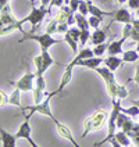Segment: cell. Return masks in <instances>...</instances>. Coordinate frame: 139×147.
I'll return each instance as SVG.
<instances>
[{
    "label": "cell",
    "mask_w": 139,
    "mask_h": 147,
    "mask_svg": "<svg viewBox=\"0 0 139 147\" xmlns=\"http://www.w3.org/2000/svg\"><path fill=\"white\" fill-rule=\"evenodd\" d=\"M25 22L22 20H17L11 13V7L7 4L3 10H0V36L8 35L13 31H22V25Z\"/></svg>",
    "instance_id": "obj_1"
},
{
    "label": "cell",
    "mask_w": 139,
    "mask_h": 147,
    "mask_svg": "<svg viewBox=\"0 0 139 147\" xmlns=\"http://www.w3.org/2000/svg\"><path fill=\"white\" fill-rule=\"evenodd\" d=\"M53 96H56V90L49 93V94H46V97L43 98L41 103L29 106V107H22L21 110H22V113H25L24 118H29V119H31V117H32L33 114H41V115H45V117L50 118L52 122H56L57 119L54 118V115L52 113V108H50V100L53 98Z\"/></svg>",
    "instance_id": "obj_2"
},
{
    "label": "cell",
    "mask_w": 139,
    "mask_h": 147,
    "mask_svg": "<svg viewBox=\"0 0 139 147\" xmlns=\"http://www.w3.org/2000/svg\"><path fill=\"white\" fill-rule=\"evenodd\" d=\"M26 40H32L36 42L39 45L41 50H49L52 46L54 45H58L61 40H57L53 38V35H50L47 32L43 33H36V32H31V31H26V29H22L21 31V39L18 40V43H22V42Z\"/></svg>",
    "instance_id": "obj_3"
},
{
    "label": "cell",
    "mask_w": 139,
    "mask_h": 147,
    "mask_svg": "<svg viewBox=\"0 0 139 147\" xmlns=\"http://www.w3.org/2000/svg\"><path fill=\"white\" fill-rule=\"evenodd\" d=\"M108 119V114H107L106 110H102V108H98L95 110L90 117H88L85 121H83V132H82V138L88 136L90 132H96L99 131L106 121Z\"/></svg>",
    "instance_id": "obj_4"
},
{
    "label": "cell",
    "mask_w": 139,
    "mask_h": 147,
    "mask_svg": "<svg viewBox=\"0 0 139 147\" xmlns=\"http://www.w3.org/2000/svg\"><path fill=\"white\" fill-rule=\"evenodd\" d=\"M111 103H113L111 113H110L108 119H107V121H108V125H107V135H106V138H104V140L95 143V144H93L95 147L103 146L104 143L110 142V139L114 136V133H115V129H117V117H118V114L121 113V108H123V107H121V98H113Z\"/></svg>",
    "instance_id": "obj_5"
},
{
    "label": "cell",
    "mask_w": 139,
    "mask_h": 147,
    "mask_svg": "<svg viewBox=\"0 0 139 147\" xmlns=\"http://www.w3.org/2000/svg\"><path fill=\"white\" fill-rule=\"evenodd\" d=\"M95 71L103 78L104 81V85H106V89H107V93L110 98H117V89H118V83L115 81V76H114V72L111 69H108L107 67H103V68H95Z\"/></svg>",
    "instance_id": "obj_6"
},
{
    "label": "cell",
    "mask_w": 139,
    "mask_h": 147,
    "mask_svg": "<svg viewBox=\"0 0 139 147\" xmlns=\"http://www.w3.org/2000/svg\"><path fill=\"white\" fill-rule=\"evenodd\" d=\"M33 64L36 68V71H35L36 76H43L45 72L54 64V60L49 54V50H41V54L33 57Z\"/></svg>",
    "instance_id": "obj_7"
},
{
    "label": "cell",
    "mask_w": 139,
    "mask_h": 147,
    "mask_svg": "<svg viewBox=\"0 0 139 147\" xmlns=\"http://www.w3.org/2000/svg\"><path fill=\"white\" fill-rule=\"evenodd\" d=\"M49 13H50L49 8L43 7V6H41V7H32L31 13L25 17V18H22V21H24L25 24H26V22L31 24V26H32V28H31V32H36V31H38L36 28H38L39 24L43 21L45 16L49 14Z\"/></svg>",
    "instance_id": "obj_8"
},
{
    "label": "cell",
    "mask_w": 139,
    "mask_h": 147,
    "mask_svg": "<svg viewBox=\"0 0 139 147\" xmlns=\"http://www.w3.org/2000/svg\"><path fill=\"white\" fill-rule=\"evenodd\" d=\"M35 78H36V74L31 72V71H26V72L16 82H10L14 88H18L21 92H32L35 88Z\"/></svg>",
    "instance_id": "obj_9"
},
{
    "label": "cell",
    "mask_w": 139,
    "mask_h": 147,
    "mask_svg": "<svg viewBox=\"0 0 139 147\" xmlns=\"http://www.w3.org/2000/svg\"><path fill=\"white\" fill-rule=\"evenodd\" d=\"M17 139H24L29 143V146L32 147H39V144L32 139V128H31V123H29V118H25L22 123L20 125L18 131L16 132Z\"/></svg>",
    "instance_id": "obj_10"
},
{
    "label": "cell",
    "mask_w": 139,
    "mask_h": 147,
    "mask_svg": "<svg viewBox=\"0 0 139 147\" xmlns=\"http://www.w3.org/2000/svg\"><path fill=\"white\" fill-rule=\"evenodd\" d=\"M54 123V126H56V131H57V133L63 138V139H66L68 140L71 144H73L74 147H79V143L77 142V140L74 139V136H73V133H71V129L67 126V125H64V123H61L60 121H56V122H53Z\"/></svg>",
    "instance_id": "obj_11"
},
{
    "label": "cell",
    "mask_w": 139,
    "mask_h": 147,
    "mask_svg": "<svg viewBox=\"0 0 139 147\" xmlns=\"http://www.w3.org/2000/svg\"><path fill=\"white\" fill-rule=\"evenodd\" d=\"M74 68L75 67L70 63V64H67L66 65V69H64V74L61 75V79H60V85H58V88L56 89V94H63V92L64 89L67 88V85L70 83L71 81V78H73V72H74Z\"/></svg>",
    "instance_id": "obj_12"
},
{
    "label": "cell",
    "mask_w": 139,
    "mask_h": 147,
    "mask_svg": "<svg viewBox=\"0 0 139 147\" xmlns=\"http://www.w3.org/2000/svg\"><path fill=\"white\" fill-rule=\"evenodd\" d=\"M134 125H135V122L131 119L130 115L124 114L123 111L118 114V117H117V129L128 133V132H131V129L134 128Z\"/></svg>",
    "instance_id": "obj_13"
},
{
    "label": "cell",
    "mask_w": 139,
    "mask_h": 147,
    "mask_svg": "<svg viewBox=\"0 0 139 147\" xmlns=\"http://www.w3.org/2000/svg\"><path fill=\"white\" fill-rule=\"evenodd\" d=\"M134 18H132L131 13L127 10V8H118L114 11V16L111 20V24L113 22H120V24H132Z\"/></svg>",
    "instance_id": "obj_14"
},
{
    "label": "cell",
    "mask_w": 139,
    "mask_h": 147,
    "mask_svg": "<svg viewBox=\"0 0 139 147\" xmlns=\"http://www.w3.org/2000/svg\"><path fill=\"white\" fill-rule=\"evenodd\" d=\"M17 140L18 139H17L16 133L7 132L6 129H3L0 126V143H1V147H16Z\"/></svg>",
    "instance_id": "obj_15"
},
{
    "label": "cell",
    "mask_w": 139,
    "mask_h": 147,
    "mask_svg": "<svg viewBox=\"0 0 139 147\" xmlns=\"http://www.w3.org/2000/svg\"><path fill=\"white\" fill-rule=\"evenodd\" d=\"M103 60H104V58L98 57V56H93V57L81 60V61L77 64V67H85V68H89V69H95V68H98V67L103 63Z\"/></svg>",
    "instance_id": "obj_16"
},
{
    "label": "cell",
    "mask_w": 139,
    "mask_h": 147,
    "mask_svg": "<svg viewBox=\"0 0 139 147\" xmlns=\"http://www.w3.org/2000/svg\"><path fill=\"white\" fill-rule=\"evenodd\" d=\"M103 63H104V65H106L108 69H111L113 72H115V71L121 67V64H124L123 58H120L118 56H108V57H106L103 60Z\"/></svg>",
    "instance_id": "obj_17"
},
{
    "label": "cell",
    "mask_w": 139,
    "mask_h": 147,
    "mask_svg": "<svg viewBox=\"0 0 139 147\" xmlns=\"http://www.w3.org/2000/svg\"><path fill=\"white\" fill-rule=\"evenodd\" d=\"M107 39V31L106 29H99L96 28L93 32L90 33V42L96 46V45H100V43H104Z\"/></svg>",
    "instance_id": "obj_18"
},
{
    "label": "cell",
    "mask_w": 139,
    "mask_h": 147,
    "mask_svg": "<svg viewBox=\"0 0 139 147\" xmlns=\"http://www.w3.org/2000/svg\"><path fill=\"white\" fill-rule=\"evenodd\" d=\"M88 8H89V16H95V17H100V18H104V17H113L114 16V11H103L99 7H96L90 0H88Z\"/></svg>",
    "instance_id": "obj_19"
},
{
    "label": "cell",
    "mask_w": 139,
    "mask_h": 147,
    "mask_svg": "<svg viewBox=\"0 0 139 147\" xmlns=\"http://www.w3.org/2000/svg\"><path fill=\"white\" fill-rule=\"evenodd\" d=\"M95 54H93V50L92 49H88V47H82L77 54H75V57L73 58V61H71V64L74 67H77V64L81 61V60H85V58H89V57H93Z\"/></svg>",
    "instance_id": "obj_20"
},
{
    "label": "cell",
    "mask_w": 139,
    "mask_h": 147,
    "mask_svg": "<svg viewBox=\"0 0 139 147\" xmlns=\"http://www.w3.org/2000/svg\"><path fill=\"white\" fill-rule=\"evenodd\" d=\"M8 104L10 106H16L18 108H22V106H21V90L18 88H14L11 94L8 96Z\"/></svg>",
    "instance_id": "obj_21"
},
{
    "label": "cell",
    "mask_w": 139,
    "mask_h": 147,
    "mask_svg": "<svg viewBox=\"0 0 139 147\" xmlns=\"http://www.w3.org/2000/svg\"><path fill=\"white\" fill-rule=\"evenodd\" d=\"M114 138L117 139V142L121 144V147H128V146H131V144H132L131 138L128 136V133H125L124 131L115 132V133H114Z\"/></svg>",
    "instance_id": "obj_22"
},
{
    "label": "cell",
    "mask_w": 139,
    "mask_h": 147,
    "mask_svg": "<svg viewBox=\"0 0 139 147\" xmlns=\"http://www.w3.org/2000/svg\"><path fill=\"white\" fill-rule=\"evenodd\" d=\"M139 60V51L135 50H125L123 53V61L124 63H135Z\"/></svg>",
    "instance_id": "obj_23"
},
{
    "label": "cell",
    "mask_w": 139,
    "mask_h": 147,
    "mask_svg": "<svg viewBox=\"0 0 139 147\" xmlns=\"http://www.w3.org/2000/svg\"><path fill=\"white\" fill-rule=\"evenodd\" d=\"M75 24L78 25L79 29H89V21H88L86 16H83L78 11L75 13Z\"/></svg>",
    "instance_id": "obj_24"
},
{
    "label": "cell",
    "mask_w": 139,
    "mask_h": 147,
    "mask_svg": "<svg viewBox=\"0 0 139 147\" xmlns=\"http://www.w3.org/2000/svg\"><path fill=\"white\" fill-rule=\"evenodd\" d=\"M64 42H66L67 45L71 47L73 53H75V54H77V53L79 51V50H78V40H75V39H74V38L68 32L64 33Z\"/></svg>",
    "instance_id": "obj_25"
},
{
    "label": "cell",
    "mask_w": 139,
    "mask_h": 147,
    "mask_svg": "<svg viewBox=\"0 0 139 147\" xmlns=\"http://www.w3.org/2000/svg\"><path fill=\"white\" fill-rule=\"evenodd\" d=\"M128 136L131 138L132 143L136 147H139V123H135L134 128L131 129V132H128Z\"/></svg>",
    "instance_id": "obj_26"
},
{
    "label": "cell",
    "mask_w": 139,
    "mask_h": 147,
    "mask_svg": "<svg viewBox=\"0 0 139 147\" xmlns=\"http://www.w3.org/2000/svg\"><path fill=\"white\" fill-rule=\"evenodd\" d=\"M107 47H108V43H100V45H96L95 46V49H92L93 50V54L95 56H98V57H102L104 53H107Z\"/></svg>",
    "instance_id": "obj_27"
},
{
    "label": "cell",
    "mask_w": 139,
    "mask_h": 147,
    "mask_svg": "<svg viewBox=\"0 0 139 147\" xmlns=\"http://www.w3.org/2000/svg\"><path fill=\"white\" fill-rule=\"evenodd\" d=\"M121 111H123L124 114L130 115L131 118H134V117H138L139 115V107L134 106L132 104V107H128V108H121Z\"/></svg>",
    "instance_id": "obj_28"
},
{
    "label": "cell",
    "mask_w": 139,
    "mask_h": 147,
    "mask_svg": "<svg viewBox=\"0 0 139 147\" xmlns=\"http://www.w3.org/2000/svg\"><path fill=\"white\" fill-rule=\"evenodd\" d=\"M90 39V32L89 29H81V33H79V45L82 47L86 45V42Z\"/></svg>",
    "instance_id": "obj_29"
},
{
    "label": "cell",
    "mask_w": 139,
    "mask_h": 147,
    "mask_svg": "<svg viewBox=\"0 0 139 147\" xmlns=\"http://www.w3.org/2000/svg\"><path fill=\"white\" fill-rule=\"evenodd\" d=\"M57 20L56 18H53V20H50L49 24H47V26H46V32L50 33V35H53V33H56V31H57Z\"/></svg>",
    "instance_id": "obj_30"
},
{
    "label": "cell",
    "mask_w": 139,
    "mask_h": 147,
    "mask_svg": "<svg viewBox=\"0 0 139 147\" xmlns=\"http://www.w3.org/2000/svg\"><path fill=\"white\" fill-rule=\"evenodd\" d=\"M88 21H89V26H92L93 29H96L100 26L102 24V21H103V18H100V17H95V16H90L88 18Z\"/></svg>",
    "instance_id": "obj_31"
},
{
    "label": "cell",
    "mask_w": 139,
    "mask_h": 147,
    "mask_svg": "<svg viewBox=\"0 0 139 147\" xmlns=\"http://www.w3.org/2000/svg\"><path fill=\"white\" fill-rule=\"evenodd\" d=\"M78 13H81L83 16H88V14H89V8H88V1H86V0H79Z\"/></svg>",
    "instance_id": "obj_32"
},
{
    "label": "cell",
    "mask_w": 139,
    "mask_h": 147,
    "mask_svg": "<svg viewBox=\"0 0 139 147\" xmlns=\"http://www.w3.org/2000/svg\"><path fill=\"white\" fill-rule=\"evenodd\" d=\"M127 96H128V90L125 88V85H118V89H117V98L124 100V98H127Z\"/></svg>",
    "instance_id": "obj_33"
},
{
    "label": "cell",
    "mask_w": 139,
    "mask_h": 147,
    "mask_svg": "<svg viewBox=\"0 0 139 147\" xmlns=\"http://www.w3.org/2000/svg\"><path fill=\"white\" fill-rule=\"evenodd\" d=\"M63 4H66L64 3V0H50V6H49V10L52 11V8H54V7H63Z\"/></svg>",
    "instance_id": "obj_34"
},
{
    "label": "cell",
    "mask_w": 139,
    "mask_h": 147,
    "mask_svg": "<svg viewBox=\"0 0 139 147\" xmlns=\"http://www.w3.org/2000/svg\"><path fill=\"white\" fill-rule=\"evenodd\" d=\"M4 104H8V96L6 94V92L0 90V107H3Z\"/></svg>",
    "instance_id": "obj_35"
},
{
    "label": "cell",
    "mask_w": 139,
    "mask_h": 147,
    "mask_svg": "<svg viewBox=\"0 0 139 147\" xmlns=\"http://www.w3.org/2000/svg\"><path fill=\"white\" fill-rule=\"evenodd\" d=\"M68 6H70L73 13H77V11H78V6H79V0H70Z\"/></svg>",
    "instance_id": "obj_36"
},
{
    "label": "cell",
    "mask_w": 139,
    "mask_h": 147,
    "mask_svg": "<svg viewBox=\"0 0 139 147\" xmlns=\"http://www.w3.org/2000/svg\"><path fill=\"white\" fill-rule=\"evenodd\" d=\"M128 7L132 10H136L139 7V0H128Z\"/></svg>",
    "instance_id": "obj_37"
},
{
    "label": "cell",
    "mask_w": 139,
    "mask_h": 147,
    "mask_svg": "<svg viewBox=\"0 0 139 147\" xmlns=\"http://www.w3.org/2000/svg\"><path fill=\"white\" fill-rule=\"evenodd\" d=\"M130 39H132V40H135V42H139V31H136V29L132 28L131 38H130Z\"/></svg>",
    "instance_id": "obj_38"
},
{
    "label": "cell",
    "mask_w": 139,
    "mask_h": 147,
    "mask_svg": "<svg viewBox=\"0 0 139 147\" xmlns=\"http://www.w3.org/2000/svg\"><path fill=\"white\" fill-rule=\"evenodd\" d=\"M132 81L135 82L136 85H139V63H138V67H136V71H135V75H134Z\"/></svg>",
    "instance_id": "obj_39"
},
{
    "label": "cell",
    "mask_w": 139,
    "mask_h": 147,
    "mask_svg": "<svg viewBox=\"0 0 139 147\" xmlns=\"http://www.w3.org/2000/svg\"><path fill=\"white\" fill-rule=\"evenodd\" d=\"M132 28L139 31V20H134V21H132Z\"/></svg>",
    "instance_id": "obj_40"
},
{
    "label": "cell",
    "mask_w": 139,
    "mask_h": 147,
    "mask_svg": "<svg viewBox=\"0 0 139 147\" xmlns=\"http://www.w3.org/2000/svg\"><path fill=\"white\" fill-rule=\"evenodd\" d=\"M8 1H10V0H0V10H3V8L6 7L8 4Z\"/></svg>",
    "instance_id": "obj_41"
},
{
    "label": "cell",
    "mask_w": 139,
    "mask_h": 147,
    "mask_svg": "<svg viewBox=\"0 0 139 147\" xmlns=\"http://www.w3.org/2000/svg\"><path fill=\"white\" fill-rule=\"evenodd\" d=\"M41 6H43V7H47V8H49V6H50V0H41Z\"/></svg>",
    "instance_id": "obj_42"
},
{
    "label": "cell",
    "mask_w": 139,
    "mask_h": 147,
    "mask_svg": "<svg viewBox=\"0 0 139 147\" xmlns=\"http://www.w3.org/2000/svg\"><path fill=\"white\" fill-rule=\"evenodd\" d=\"M131 103H132V104H134V106H136V107H139V100H132Z\"/></svg>",
    "instance_id": "obj_43"
},
{
    "label": "cell",
    "mask_w": 139,
    "mask_h": 147,
    "mask_svg": "<svg viewBox=\"0 0 139 147\" xmlns=\"http://www.w3.org/2000/svg\"><path fill=\"white\" fill-rule=\"evenodd\" d=\"M115 1H117V3H120V4H123V3H127L128 0H115Z\"/></svg>",
    "instance_id": "obj_44"
},
{
    "label": "cell",
    "mask_w": 139,
    "mask_h": 147,
    "mask_svg": "<svg viewBox=\"0 0 139 147\" xmlns=\"http://www.w3.org/2000/svg\"><path fill=\"white\" fill-rule=\"evenodd\" d=\"M29 1H31V6L33 7V4H35V1H36V0H29Z\"/></svg>",
    "instance_id": "obj_45"
},
{
    "label": "cell",
    "mask_w": 139,
    "mask_h": 147,
    "mask_svg": "<svg viewBox=\"0 0 139 147\" xmlns=\"http://www.w3.org/2000/svg\"><path fill=\"white\" fill-rule=\"evenodd\" d=\"M136 50L139 51V42H136Z\"/></svg>",
    "instance_id": "obj_46"
},
{
    "label": "cell",
    "mask_w": 139,
    "mask_h": 147,
    "mask_svg": "<svg viewBox=\"0 0 139 147\" xmlns=\"http://www.w3.org/2000/svg\"><path fill=\"white\" fill-rule=\"evenodd\" d=\"M64 3H66L67 6H68V3H70V0H64Z\"/></svg>",
    "instance_id": "obj_47"
},
{
    "label": "cell",
    "mask_w": 139,
    "mask_h": 147,
    "mask_svg": "<svg viewBox=\"0 0 139 147\" xmlns=\"http://www.w3.org/2000/svg\"><path fill=\"white\" fill-rule=\"evenodd\" d=\"M136 16H138V17H139V7H138V8H136Z\"/></svg>",
    "instance_id": "obj_48"
},
{
    "label": "cell",
    "mask_w": 139,
    "mask_h": 147,
    "mask_svg": "<svg viewBox=\"0 0 139 147\" xmlns=\"http://www.w3.org/2000/svg\"><path fill=\"white\" fill-rule=\"evenodd\" d=\"M86 1H88V0H86Z\"/></svg>",
    "instance_id": "obj_49"
}]
</instances>
